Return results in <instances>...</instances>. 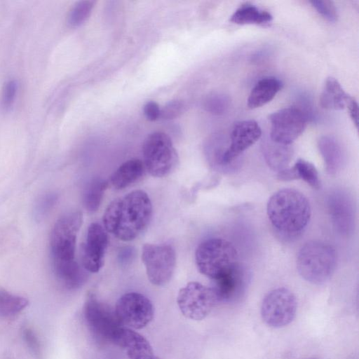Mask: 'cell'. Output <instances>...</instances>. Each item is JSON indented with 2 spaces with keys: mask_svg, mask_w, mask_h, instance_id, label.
<instances>
[{
  "mask_svg": "<svg viewBox=\"0 0 359 359\" xmlns=\"http://www.w3.org/2000/svg\"><path fill=\"white\" fill-rule=\"evenodd\" d=\"M24 339L29 348L36 355L40 353V344L34 332L30 329H25L23 332Z\"/></svg>",
  "mask_w": 359,
  "mask_h": 359,
  "instance_id": "obj_34",
  "label": "cell"
},
{
  "mask_svg": "<svg viewBox=\"0 0 359 359\" xmlns=\"http://www.w3.org/2000/svg\"><path fill=\"white\" fill-rule=\"evenodd\" d=\"M145 167L142 161L130 159L114 172L110 177V182L116 189H124L141 179Z\"/></svg>",
  "mask_w": 359,
  "mask_h": 359,
  "instance_id": "obj_21",
  "label": "cell"
},
{
  "mask_svg": "<svg viewBox=\"0 0 359 359\" xmlns=\"http://www.w3.org/2000/svg\"><path fill=\"white\" fill-rule=\"evenodd\" d=\"M142 260L149 281L162 286L171 279L176 264L174 248L170 245L145 244L142 247Z\"/></svg>",
  "mask_w": 359,
  "mask_h": 359,
  "instance_id": "obj_9",
  "label": "cell"
},
{
  "mask_svg": "<svg viewBox=\"0 0 359 359\" xmlns=\"http://www.w3.org/2000/svg\"><path fill=\"white\" fill-rule=\"evenodd\" d=\"M177 302L186 318L201 320L210 313L218 301L212 287L198 282H190L180 290Z\"/></svg>",
  "mask_w": 359,
  "mask_h": 359,
  "instance_id": "obj_10",
  "label": "cell"
},
{
  "mask_svg": "<svg viewBox=\"0 0 359 359\" xmlns=\"http://www.w3.org/2000/svg\"><path fill=\"white\" fill-rule=\"evenodd\" d=\"M266 213L271 225L278 232L295 236L308 226L311 208L304 194L294 189L285 188L277 191L269 198Z\"/></svg>",
  "mask_w": 359,
  "mask_h": 359,
  "instance_id": "obj_2",
  "label": "cell"
},
{
  "mask_svg": "<svg viewBox=\"0 0 359 359\" xmlns=\"http://www.w3.org/2000/svg\"><path fill=\"white\" fill-rule=\"evenodd\" d=\"M230 99L223 93H214L206 97L203 107L205 109L215 115L224 114L229 107Z\"/></svg>",
  "mask_w": 359,
  "mask_h": 359,
  "instance_id": "obj_28",
  "label": "cell"
},
{
  "mask_svg": "<svg viewBox=\"0 0 359 359\" xmlns=\"http://www.w3.org/2000/svg\"><path fill=\"white\" fill-rule=\"evenodd\" d=\"M142 154L145 169L156 177L170 175L179 161L170 137L162 132H154L147 137L142 146Z\"/></svg>",
  "mask_w": 359,
  "mask_h": 359,
  "instance_id": "obj_5",
  "label": "cell"
},
{
  "mask_svg": "<svg viewBox=\"0 0 359 359\" xmlns=\"http://www.w3.org/2000/svg\"><path fill=\"white\" fill-rule=\"evenodd\" d=\"M133 255V251L131 249L125 248L123 250L121 251L120 254V257L121 261H126L128 260L129 258L131 257V255Z\"/></svg>",
  "mask_w": 359,
  "mask_h": 359,
  "instance_id": "obj_36",
  "label": "cell"
},
{
  "mask_svg": "<svg viewBox=\"0 0 359 359\" xmlns=\"http://www.w3.org/2000/svg\"><path fill=\"white\" fill-rule=\"evenodd\" d=\"M55 193H46L36 201L34 208V216L36 221L43 219L51 210L57 201Z\"/></svg>",
  "mask_w": 359,
  "mask_h": 359,
  "instance_id": "obj_29",
  "label": "cell"
},
{
  "mask_svg": "<svg viewBox=\"0 0 359 359\" xmlns=\"http://www.w3.org/2000/svg\"><path fill=\"white\" fill-rule=\"evenodd\" d=\"M297 180L301 179L306 182L314 189H319L321 187V182L317 169L311 163L299 158L292 166Z\"/></svg>",
  "mask_w": 359,
  "mask_h": 359,
  "instance_id": "obj_26",
  "label": "cell"
},
{
  "mask_svg": "<svg viewBox=\"0 0 359 359\" xmlns=\"http://www.w3.org/2000/svg\"><path fill=\"white\" fill-rule=\"evenodd\" d=\"M83 314L87 326L95 339L114 344L119 331L123 327L115 311L90 294L85 302Z\"/></svg>",
  "mask_w": 359,
  "mask_h": 359,
  "instance_id": "obj_7",
  "label": "cell"
},
{
  "mask_svg": "<svg viewBox=\"0 0 359 359\" xmlns=\"http://www.w3.org/2000/svg\"><path fill=\"white\" fill-rule=\"evenodd\" d=\"M18 90V84L15 81H8L3 89L1 104L4 110L8 111L13 107Z\"/></svg>",
  "mask_w": 359,
  "mask_h": 359,
  "instance_id": "obj_31",
  "label": "cell"
},
{
  "mask_svg": "<svg viewBox=\"0 0 359 359\" xmlns=\"http://www.w3.org/2000/svg\"><path fill=\"white\" fill-rule=\"evenodd\" d=\"M309 359H318V358H309Z\"/></svg>",
  "mask_w": 359,
  "mask_h": 359,
  "instance_id": "obj_37",
  "label": "cell"
},
{
  "mask_svg": "<svg viewBox=\"0 0 359 359\" xmlns=\"http://www.w3.org/2000/svg\"><path fill=\"white\" fill-rule=\"evenodd\" d=\"M349 116L356 128L358 126V105L356 100L351 96L349 97L346 107Z\"/></svg>",
  "mask_w": 359,
  "mask_h": 359,
  "instance_id": "obj_35",
  "label": "cell"
},
{
  "mask_svg": "<svg viewBox=\"0 0 359 359\" xmlns=\"http://www.w3.org/2000/svg\"><path fill=\"white\" fill-rule=\"evenodd\" d=\"M108 182L100 177L91 180L85 188L83 202L85 208L90 212H95L100 208Z\"/></svg>",
  "mask_w": 359,
  "mask_h": 359,
  "instance_id": "obj_24",
  "label": "cell"
},
{
  "mask_svg": "<svg viewBox=\"0 0 359 359\" xmlns=\"http://www.w3.org/2000/svg\"><path fill=\"white\" fill-rule=\"evenodd\" d=\"M329 212L334 227L347 234L353 228V209L348 196L337 192L329 198Z\"/></svg>",
  "mask_w": 359,
  "mask_h": 359,
  "instance_id": "obj_17",
  "label": "cell"
},
{
  "mask_svg": "<svg viewBox=\"0 0 359 359\" xmlns=\"http://www.w3.org/2000/svg\"><path fill=\"white\" fill-rule=\"evenodd\" d=\"M28 305V300L0 288V316L8 317L22 311Z\"/></svg>",
  "mask_w": 359,
  "mask_h": 359,
  "instance_id": "obj_25",
  "label": "cell"
},
{
  "mask_svg": "<svg viewBox=\"0 0 359 359\" xmlns=\"http://www.w3.org/2000/svg\"><path fill=\"white\" fill-rule=\"evenodd\" d=\"M115 313L120 323L134 329L146 327L153 319L154 306L144 295L128 292L116 302Z\"/></svg>",
  "mask_w": 359,
  "mask_h": 359,
  "instance_id": "obj_12",
  "label": "cell"
},
{
  "mask_svg": "<svg viewBox=\"0 0 359 359\" xmlns=\"http://www.w3.org/2000/svg\"><path fill=\"white\" fill-rule=\"evenodd\" d=\"M161 107L155 101H148L143 107L145 117L151 121L161 118Z\"/></svg>",
  "mask_w": 359,
  "mask_h": 359,
  "instance_id": "obj_33",
  "label": "cell"
},
{
  "mask_svg": "<svg viewBox=\"0 0 359 359\" xmlns=\"http://www.w3.org/2000/svg\"><path fill=\"white\" fill-rule=\"evenodd\" d=\"M299 275L307 282L319 285L333 274L337 265L335 249L321 241H310L298 251L296 260Z\"/></svg>",
  "mask_w": 359,
  "mask_h": 359,
  "instance_id": "obj_3",
  "label": "cell"
},
{
  "mask_svg": "<svg viewBox=\"0 0 359 359\" xmlns=\"http://www.w3.org/2000/svg\"><path fill=\"white\" fill-rule=\"evenodd\" d=\"M270 139L275 142L290 145L306 128L308 119L296 106L279 109L269 116Z\"/></svg>",
  "mask_w": 359,
  "mask_h": 359,
  "instance_id": "obj_11",
  "label": "cell"
},
{
  "mask_svg": "<svg viewBox=\"0 0 359 359\" xmlns=\"http://www.w3.org/2000/svg\"><path fill=\"white\" fill-rule=\"evenodd\" d=\"M107 245L108 236L104 228L98 223L90 224L81 246V264L86 271L97 273L100 270Z\"/></svg>",
  "mask_w": 359,
  "mask_h": 359,
  "instance_id": "obj_15",
  "label": "cell"
},
{
  "mask_svg": "<svg viewBox=\"0 0 359 359\" xmlns=\"http://www.w3.org/2000/svg\"><path fill=\"white\" fill-rule=\"evenodd\" d=\"M262 136V130L255 120L236 122L231 130L230 143L222 160V171H225L243 151L254 144Z\"/></svg>",
  "mask_w": 359,
  "mask_h": 359,
  "instance_id": "obj_14",
  "label": "cell"
},
{
  "mask_svg": "<svg viewBox=\"0 0 359 359\" xmlns=\"http://www.w3.org/2000/svg\"><path fill=\"white\" fill-rule=\"evenodd\" d=\"M350 97L336 79L328 77L320 94V106L329 110L344 109Z\"/></svg>",
  "mask_w": 359,
  "mask_h": 359,
  "instance_id": "obj_22",
  "label": "cell"
},
{
  "mask_svg": "<svg viewBox=\"0 0 359 359\" xmlns=\"http://www.w3.org/2000/svg\"><path fill=\"white\" fill-rule=\"evenodd\" d=\"M327 172L335 175L342 168L344 152L339 142L333 137L322 136L318 142Z\"/></svg>",
  "mask_w": 359,
  "mask_h": 359,
  "instance_id": "obj_19",
  "label": "cell"
},
{
  "mask_svg": "<svg viewBox=\"0 0 359 359\" xmlns=\"http://www.w3.org/2000/svg\"><path fill=\"white\" fill-rule=\"evenodd\" d=\"M154 359H158V358H156V357H155V358H154Z\"/></svg>",
  "mask_w": 359,
  "mask_h": 359,
  "instance_id": "obj_38",
  "label": "cell"
},
{
  "mask_svg": "<svg viewBox=\"0 0 359 359\" xmlns=\"http://www.w3.org/2000/svg\"><path fill=\"white\" fill-rule=\"evenodd\" d=\"M82 222L80 211L66 213L55 222L50 238L53 265L75 260L76 238Z\"/></svg>",
  "mask_w": 359,
  "mask_h": 359,
  "instance_id": "obj_6",
  "label": "cell"
},
{
  "mask_svg": "<svg viewBox=\"0 0 359 359\" xmlns=\"http://www.w3.org/2000/svg\"><path fill=\"white\" fill-rule=\"evenodd\" d=\"M195 261L198 271L215 280L238 263V254L230 241L211 238L198 245Z\"/></svg>",
  "mask_w": 359,
  "mask_h": 359,
  "instance_id": "obj_4",
  "label": "cell"
},
{
  "mask_svg": "<svg viewBox=\"0 0 359 359\" xmlns=\"http://www.w3.org/2000/svg\"><path fill=\"white\" fill-rule=\"evenodd\" d=\"M152 215V204L147 194L135 190L114 199L103 215L106 231L123 241H130L147 228Z\"/></svg>",
  "mask_w": 359,
  "mask_h": 359,
  "instance_id": "obj_1",
  "label": "cell"
},
{
  "mask_svg": "<svg viewBox=\"0 0 359 359\" xmlns=\"http://www.w3.org/2000/svg\"><path fill=\"white\" fill-rule=\"evenodd\" d=\"M114 344L122 348L129 359H154L149 342L140 334L128 328L122 327Z\"/></svg>",
  "mask_w": 359,
  "mask_h": 359,
  "instance_id": "obj_16",
  "label": "cell"
},
{
  "mask_svg": "<svg viewBox=\"0 0 359 359\" xmlns=\"http://www.w3.org/2000/svg\"><path fill=\"white\" fill-rule=\"evenodd\" d=\"M272 15L266 11L251 4H244L237 8L229 21L236 25H263L272 20Z\"/></svg>",
  "mask_w": 359,
  "mask_h": 359,
  "instance_id": "obj_23",
  "label": "cell"
},
{
  "mask_svg": "<svg viewBox=\"0 0 359 359\" xmlns=\"http://www.w3.org/2000/svg\"><path fill=\"white\" fill-rule=\"evenodd\" d=\"M297 301L294 293L286 287H278L269 292L261 306V316L269 327L280 328L294 319Z\"/></svg>",
  "mask_w": 359,
  "mask_h": 359,
  "instance_id": "obj_8",
  "label": "cell"
},
{
  "mask_svg": "<svg viewBox=\"0 0 359 359\" xmlns=\"http://www.w3.org/2000/svg\"><path fill=\"white\" fill-rule=\"evenodd\" d=\"M95 1L84 0L76 2L71 8L68 18V24L76 27L83 24L90 17Z\"/></svg>",
  "mask_w": 359,
  "mask_h": 359,
  "instance_id": "obj_27",
  "label": "cell"
},
{
  "mask_svg": "<svg viewBox=\"0 0 359 359\" xmlns=\"http://www.w3.org/2000/svg\"><path fill=\"white\" fill-rule=\"evenodd\" d=\"M310 4L327 20L330 22L337 20V11L332 1H311Z\"/></svg>",
  "mask_w": 359,
  "mask_h": 359,
  "instance_id": "obj_30",
  "label": "cell"
},
{
  "mask_svg": "<svg viewBox=\"0 0 359 359\" xmlns=\"http://www.w3.org/2000/svg\"><path fill=\"white\" fill-rule=\"evenodd\" d=\"M262 149L269 167L278 172L287 168L293 155L290 145L275 142L270 138L262 141Z\"/></svg>",
  "mask_w": 359,
  "mask_h": 359,
  "instance_id": "obj_20",
  "label": "cell"
},
{
  "mask_svg": "<svg viewBox=\"0 0 359 359\" xmlns=\"http://www.w3.org/2000/svg\"><path fill=\"white\" fill-rule=\"evenodd\" d=\"M250 279L249 269L238 262L214 280L215 285L212 288L218 302L233 303L239 301L245 294Z\"/></svg>",
  "mask_w": 359,
  "mask_h": 359,
  "instance_id": "obj_13",
  "label": "cell"
},
{
  "mask_svg": "<svg viewBox=\"0 0 359 359\" xmlns=\"http://www.w3.org/2000/svg\"><path fill=\"white\" fill-rule=\"evenodd\" d=\"M184 111V104L180 100H172L168 102L161 109V118L172 119L179 116Z\"/></svg>",
  "mask_w": 359,
  "mask_h": 359,
  "instance_id": "obj_32",
  "label": "cell"
},
{
  "mask_svg": "<svg viewBox=\"0 0 359 359\" xmlns=\"http://www.w3.org/2000/svg\"><path fill=\"white\" fill-rule=\"evenodd\" d=\"M282 88L281 81L273 76L259 79L252 88L248 98L250 109L260 107L273 99Z\"/></svg>",
  "mask_w": 359,
  "mask_h": 359,
  "instance_id": "obj_18",
  "label": "cell"
}]
</instances>
